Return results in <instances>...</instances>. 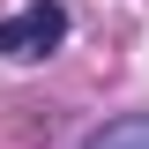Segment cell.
<instances>
[{"instance_id": "cell-1", "label": "cell", "mask_w": 149, "mask_h": 149, "mask_svg": "<svg viewBox=\"0 0 149 149\" xmlns=\"http://www.w3.org/2000/svg\"><path fill=\"white\" fill-rule=\"evenodd\" d=\"M60 45H67V8L60 0H22L15 15H0V60H15V67L52 60Z\"/></svg>"}, {"instance_id": "cell-2", "label": "cell", "mask_w": 149, "mask_h": 149, "mask_svg": "<svg viewBox=\"0 0 149 149\" xmlns=\"http://www.w3.org/2000/svg\"><path fill=\"white\" fill-rule=\"evenodd\" d=\"M82 149H149V112H119V119H104Z\"/></svg>"}]
</instances>
